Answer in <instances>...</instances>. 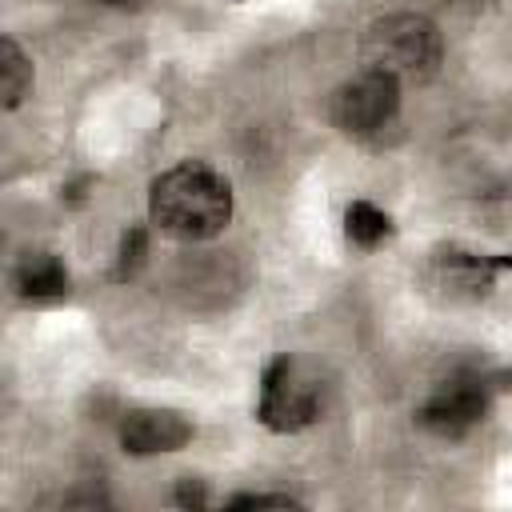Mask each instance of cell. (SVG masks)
<instances>
[{"label":"cell","instance_id":"5","mask_svg":"<svg viewBox=\"0 0 512 512\" xmlns=\"http://www.w3.org/2000/svg\"><path fill=\"white\" fill-rule=\"evenodd\" d=\"M484 412H488V384L472 372H456L424 396L416 420L440 440H460L484 420Z\"/></svg>","mask_w":512,"mask_h":512},{"label":"cell","instance_id":"4","mask_svg":"<svg viewBox=\"0 0 512 512\" xmlns=\"http://www.w3.org/2000/svg\"><path fill=\"white\" fill-rule=\"evenodd\" d=\"M396 108H400V80L376 68H360L332 92L328 120L344 136H372L396 116Z\"/></svg>","mask_w":512,"mask_h":512},{"label":"cell","instance_id":"9","mask_svg":"<svg viewBox=\"0 0 512 512\" xmlns=\"http://www.w3.org/2000/svg\"><path fill=\"white\" fill-rule=\"evenodd\" d=\"M28 88H32V60L20 52V44L12 36H4L0 40V92H4V108H16Z\"/></svg>","mask_w":512,"mask_h":512},{"label":"cell","instance_id":"11","mask_svg":"<svg viewBox=\"0 0 512 512\" xmlns=\"http://www.w3.org/2000/svg\"><path fill=\"white\" fill-rule=\"evenodd\" d=\"M140 252H144V232H128L124 236V256H120V276H128L136 264H140Z\"/></svg>","mask_w":512,"mask_h":512},{"label":"cell","instance_id":"2","mask_svg":"<svg viewBox=\"0 0 512 512\" xmlns=\"http://www.w3.org/2000/svg\"><path fill=\"white\" fill-rule=\"evenodd\" d=\"M444 56L440 28L420 12H388L360 36V64L388 72L400 84H424L436 76Z\"/></svg>","mask_w":512,"mask_h":512},{"label":"cell","instance_id":"7","mask_svg":"<svg viewBox=\"0 0 512 512\" xmlns=\"http://www.w3.org/2000/svg\"><path fill=\"white\" fill-rule=\"evenodd\" d=\"M16 292L28 304H52L68 296V272L52 252H28L16 264Z\"/></svg>","mask_w":512,"mask_h":512},{"label":"cell","instance_id":"10","mask_svg":"<svg viewBox=\"0 0 512 512\" xmlns=\"http://www.w3.org/2000/svg\"><path fill=\"white\" fill-rule=\"evenodd\" d=\"M300 500L292 496H268V492H248V496H232L228 508H296Z\"/></svg>","mask_w":512,"mask_h":512},{"label":"cell","instance_id":"1","mask_svg":"<svg viewBox=\"0 0 512 512\" xmlns=\"http://www.w3.org/2000/svg\"><path fill=\"white\" fill-rule=\"evenodd\" d=\"M148 220L172 240H212L232 220V184L208 160H180L152 180Z\"/></svg>","mask_w":512,"mask_h":512},{"label":"cell","instance_id":"3","mask_svg":"<svg viewBox=\"0 0 512 512\" xmlns=\"http://www.w3.org/2000/svg\"><path fill=\"white\" fill-rule=\"evenodd\" d=\"M324 412V384L316 368L300 356H276L260 376L256 416L268 432H304Z\"/></svg>","mask_w":512,"mask_h":512},{"label":"cell","instance_id":"8","mask_svg":"<svg viewBox=\"0 0 512 512\" xmlns=\"http://www.w3.org/2000/svg\"><path fill=\"white\" fill-rule=\"evenodd\" d=\"M344 232H348V240H352L356 248H376V244L388 240L392 220H388V212H380L376 204L352 200L348 212H344Z\"/></svg>","mask_w":512,"mask_h":512},{"label":"cell","instance_id":"6","mask_svg":"<svg viewBox=\"0 0 512 512\" xmlns=\"http://www.w3.org/2000/svg\"><path fill=\"white\" fill-rule=\"evenodd\" d=\"M192 440V420L176 408H128L120 420V444L132 456L176 452Z\"/></svg>","mask_w":512,"mask_h":512}]
</instances>
